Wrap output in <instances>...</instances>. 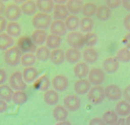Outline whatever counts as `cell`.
Returning a JSON list of instances; mask_svg holds the SVG:
<instances>
[{
  "label": "cell",
  "instance_id": "cell-1",
  "mask_svg": "<svg viewBox=\"0 0 130 125\" xmlns=\"http://www.w3.org/2000/svg\"><path fill=\"white\" fill-rule=\"evenodd\" d=\"M22 52L17 46H12L4 53V61L8 66L14 67L19 65L20 62Z\"/></svg>",
  "mask_w": 130,
  "mask_h": 125
},
{
  "label": "cell",
  "instance_id": "cell-2",
  "mask_svg": "<svg viewBox=\"0 0 130 125\" xmlns=\"http://www.w3.org/2000/svg\"><path fill=\"white\" fill-rule=\"evenodd\" d=\"M52 17L49 14L39 12L35 14L32 19V24L36 29L45 30L50 28L52 24Z\"/></svg>",
  "mask_w": 130,
  "mask_h": 125
},
{
  "label": "cell",
  "instance_id": "cell-3",
  "mask_svg": "<svg viewBox=\"0 0 130 125\" xmlns=\"http://www.w3.org/2000/svg\"><path fill=\"white\" fill-rule=\"evenodd\" d=\"M87 98L91 104L94 105L101 104L105 98L104 88L101 85H94L91 87L88 93Z\"/></svg>",
  "mask_w": 130,
  "mask_h": 125
},
{
  "label": "cell",
  "instance_id": "cell-4",
  "mask_svg": "<svg viewBox=\"0 0 130 125\" xmlns=\"http://www.w3.org/2000/svg\"><path fill=\"white\" fill-rule=\"evenodd\" d=\"M66 41L71 48L81 49L85 46L84 35L79 31H72L67 34Z\"/></svg>",
  "mask_w": 130,
  "mask_h": 125
},
{
  "label": "cell",
  "instance_id": "cell-5",
  "mask_svg": "<svg viewBox=\"0 0 130 125\" xmlns=\"http://www.w3.org/2000/svg\"><path fill=\"white\" fill-rule=\"evenodd\" d=\"M9 85L13 90L24 91L27 88V84L23 79L20 71H16L13 73L9 78Z\"/></svg>",
  "mask_w": 130,
  "mask_h": 125
},
{
  "label": "cell",
  "instance_id": "cell-6",
  "mask_svg": "<svg viewBox=\"0 0 130 125\" xmlns=\"http://www.w3.org/2000/svg\"><path fill=\"white\" fill-rule=\"evenodd\" d=\"M63 107L70 112L78 110L81 106V100L76 94H69L65 97L63 100Z\"/></svg>",
  "mask_w": 130,
  "mask_h": 125
},
{
  "label": "cell",
  "instance_id": "cell-7",
  "mask_svg": "<svg viewBox=\"0 0 130 125\" xmlns=\"http://www.w3.org/2000/svg\"><path fill=\"white\" fill-rule=\"evenodd\" d=\"M17 47L25 53H33L37 49L36 45L27 36H20L17 40Z\"/></svg>",
  "mask_w": 130,
  "mask_h": 125
},
{
  "label": "cell",
  "instance_id": "cell-8",
  "mask_svg": "<svg viewBox=\"0 0 130 125\" xmlns=\"http://www.w3.org/2000/svg\"><path fill=\"white\" fill-rule=\"evenodd\" d=\"M88 79L90 84L94 85H100L105 80V71L99 68H95L90 70Z\"/></svg>",
  "mask_w": 130,
  "mask_h": 125
},
{
  "label": "cell",
  "instance_id": "cell-9",
  "mask_svg": "<svg viewBox=\"0 0 130 125\" xmlns=\"http://www.w3.org/2000/svg\"><path fill=\"white\" fill-rule=\"evenodd\" d=\"M4 14L6 20L13 22L20 19L22 15V11L19 5L15 3H11L6 6Z\"/></svg>",
  "mask_w": 130,
  "mask_h": 125
},
{
  "label": "cell",
  "instance_id": "cell-10",
  "mask_svg": "<svg viewBox=\"0 0 130 125\" xmlns=\"http://www.w3.org/2000/svg\"><path fill=\"white\" fill-rule=\"evenodd\" d=\"M105 97L110 101H118L121 98L123 91L116 84H109L104 88Z\"/></svg>",
  "mask_w": 130,
  "mask_h": 125
},
{
  "label": "cell",
  "instance_id": "cell-11",
  "mask_svg": "<svg viewBox=\"0 0 130 125\" xmlns=\"http://www.w3.org/2000/svg\"><path fill=\"white\" fill-rule=\"evenodd\" d=\"M52 86L57 92H63L68 88L69 79L63 75H57L53 78L52 81Z\"/></svg>",
  "mask_w": 130,
  "mask_h": 125
},
{
  "label": "cell",
  "instance_id": "cell-12",
  "mask_svg": "<svg viewBox=\"0 0 130 125\" xmlns=\"http://www.w3.org/2000/svg\"><path fill=\"white\" fill-rule=\"evenodd\" d=\"M119 63L116 57H109L104 59L102 66L104 71L107 73H114L116 72L119 68Z\"/></svg>",
  "mask_w": 130,
  "mask_h": 125
},
{
  "label": "cell",
  "instance_id": "cell-13",
  "mask_svg": "<svg viewBox=\"0 0 130 125\" xmlns=\"http://www.w3.org/2000/svg\"><path fill=\"white\" fill-rule=\"evenodd\" d=\"M91 88V84L88 79H82L77 80L74 85L75 93L79 95L88 94Z\"/></svg>",
  "mask_w": 130,
  "mask_h": 125
},
{
  "label": "cell",
  "instance_id": "cell-14",
  "mask_svg": "<svg viewBox=\"0 0 130 125\" xmlns=\"http://www.w3.org/2000/svg\"><path fill=\"white\" fill-rule=\"evenodd\" d=\"M50 29L52 34L62 36L67 33V28L64 21L60 20H54L52 22Z\"/></svg>",
  "mask_w": 130,
  "mask_h": 125
},
{
  "label": "cell",
  "instance_id": "cell-15",
  "mask_svg": "<svg viewBox=\"0 0 130 125\" xmlns=\"http://www.w3.org/2000/svg\"><path fill=\"white\" fill-rule=\"evenodd\" d=\"M22 74L23 79L26 84H31L35 82L39 75L38 70L34 66L27 67L24 68Z\"/></svg>",
  "mask_w": 130,
  "mask_h": 125
},
{
  "label": "cell",
  "instance_id": "cell-16",
  "mask_svg": "<svg viewBox=\"0 0 130 125\" xmlns=\"http://www.w3.org/2000/svg\"><path fill=\"white\" fill-rule=\"evenodd\" d=\"M90 68L88 65L85 62H78L76 63L74 68V74L76 77L79 79H85L86 77L88 75L90 72Z\"/></svg>",
  "mask_w": 130,
  "mask_h": 125
},
{
  "label": "cell",
  "instance_id": "cell-17",
  "mask_svg": "<svg viewBox=\"0 0 130 125\" xmlns=\"http://www.w3.org/2000/svg\"><path fill=\"white\" fill-rule=\"evenodd\" d=\"M53 17L55 20H64L67 19L69 15V12L66 7V4L64 5H59L55 4L53 10Z\"/></svg>",
  "mask_w": 130,
  "mask_h": 125
},
{
  "label": "cell",
  "instance_id": "cell-18",
  "mask_svg": "<svg viewBox=\"0 0 130 125\" xmlns=\"http://www.w3.org/2000/svg\"><path fill=\"white\" fill-rule=\"evenodd\" d=\"M59 94L54 89H48L43 94V99L44 103L50 106H53L57 104L59 101Z\"/></svg>",
  "mask_w": 130,
  "mask_h": 125
},
{
  "label": "cell",
  "instance_id": "cell-19",
  "mask_svg": "<svg viewBox=\"0 0 130 125\" xmlns=\"http://www.w3.org/2000/svg\"><path fill=\"white\" fill-rule=\"evenodd\" d=\"M82 56L86 63L93 64L99 59V53L95 48L88 47L84 50Z\"/></svg>",
  "mask_w": 130,
  "mask_h": 125
},
{
  "label": "cell",
  "instance_id": "cell-20",
  "mask_svg": "<svg viewBox=\"0 0 130 125\" xmlns=\"http://www.w3.org/2000/svg\"><path fill=\"white\" fill-rule=\"evenodd\" d=\"M81 54L79 50L74 48H69L65 52V59L69 63H77L81 59Z\"/></svg>",
  "mask_w": 130,
  "mask_h": 125
},
{
  "label": "cell",
  "instance_id": "cell-21",
  "mask_svg": "<svg viewBox=\"0 0 130 125\" xmlns=\"http://www.w3.org/2000/svg\"><path fill=\"white\" fill-rule=\"evenodd\" d=\"M83 2L81 0H69L66 2V5L69 14L76 15L82 11Z\"/></svg>",
  "mask_w": 130,
  "mask_h": 125
},
{
  "label": "cell",
  "instance_id": "cell-22",
  "mask_svg": "<svg viewBox=\"0 0 130 125\" xmlns=\"http://www.w3.org/2000/svg\"><path fill=\"white\" fill-rule=\"evenodd\" d=\"M50 59L55 65H60L65 61V52L61 48H57L51 51Z\"/></svg>",
  "mask_w": 130,
  "mask_h": 125
},
{
  "label": "cell",
  "instance_id": "cell-23",
  "mask_svg": "<svg viewBox=\"0 0 130 125\" xmlns=\"http://www.w3.org/2000/svg\"><path fill=\"white\" fill-rule=\"evenodd\" d=\"M115 112L118 116L125 117L130 114V103L125 100H121L115 106Z\"/></svg>",
  "mask_w": 130,
  "mask_h": 125
},
{
  "label": "cell",
  "instance_id": "cell-24",
  "mask_svg": "<svg viewBox=\"0 0 130 125\" xmlns=\"http://www.w3.org/2000/svg\"><path fill=\"white\" fill-rule=\"evenodd\" d=\"M47 36H48V34H47L45 30L36 29L32 33L30 38H31L33 43L36 46L41 45L46 42Z\"/></svg>",
  "mask_w": 130,
  "mask_h": 125
},
{
  "label": "cell",
  "instance_id": "cell-25",
  "mask_svg": "<svg viewBox=\"0 0 130 125\" xmlns=\"http://www.w3.org/2000/svg\"><path fill=\"white\" fill-rule=\"evenodd\" d=\"M36 3L40 12L44 14H48L53 11L54 8V1L52 0H38Z\"/></svg>",
  "mask_w": 130,
  "mask_h": 125
},
{
  "label": "cell",
  "instance_id": "cell-26",
  "mask_svg": "<svg viewBox=\"0 0 130 125\" xmlns=\"http://www.w3.org/2000/svg\"><path fill=\"white\" fill-rule=\"evenodd\" d=\"M20 7L22 13L27 16H32V15H35L37 9H38L36 2L31 0L24 1Z\"/></svg>",
  "mask_w": 130,
  "mask_h": 125
},
{
  "label": "cell",
  "instance_id": "cell-27",
  "mask_svg": "<svg viewBox=\"0 0 130 125\" xmlns=\"http://www.w3.org/2000/svg\"><path fill=\"white\" fill-rule=\"evenodd\" d=\"M112 15V11L105 5H100L97 7L96 16L98 20L101 22H105L109 20Z\"/></svg>",
  "mask_w": 130,
  "mask_h": 125
},
{
  "label": "cell",
  "instance_id": "cell-28",
  "mask_svg": "<svg viewBox=\"0 0 130 125\" xmlns=\"http://www.w3.org/2000/svg\"><path fill=\"white\" fill-rule=\"evenodd\" d=\"M69 111L62 105H57L53 110V116L58 122L66 121L68 117Z\"/></svg>",
  "mask_w": 130,
  "mask_h": 125
},
{
  "label": "cell",
  "instance_id": "cell-29",
  "mask_svg": "<svg viewBox=\"0 0 130 125\" xmlns=\"http://www.w3.org/2000/svg\"><path fill=\"white\" fill-rule=\"evenodd\" d=\"M62 39L59 36L55 35L53 34H50L47 36L46 40V46L49 49H57L59 48L62 44Z\"/></svg>",
  "mask_w": 130,
  "mask_h": 125
},
{
  "label": "cell",
  "instance_id": "cell-30",
  "mask_svg": "<svg viewBox=\"0 0 130 125\" xmlns=\"http://www.w3.org/2000/svg\"><path fill=\"white\" fill-rule=\"evenodd\" d=\"M6 33L12 38H17L20 36L22 32L20 24L16 21L10 22L8 23L6 28Z\"/></svg>",
  "mask_w": 130,
  "mask_h": 125
},
{
  "label": "cell",
  "instance_id": "cell-31",
  "mask_svg": "<svg viewBox=\"0 0 130 125\" xmlns=\"http://www.w3.org/2000/svg\"><path fill=\"white\" fill-rule=\"evenodd\" d=\"M50 83L48 77L46 75H43L34 82V87L41 91H46L50 86Z\"/></svg>",
  "mask_w": 130,
  "mask_h": 125
},
{
  "label": "cell",
  "instance_id": "cell-32",
  "mask_svg": "<svg viewBox=\"0 0 130 125\" xmlns=\"http://www.w3.org/2000/svg\"><path fill=\"white\" fill-rule=\"evenodd\" d=\"M14 91L11 87L7 84L0 85V99L10 102L12 100Z\"/></svg>",
  "mask_w": 130,
  "mask_h": 125
},
{
  "label": "cell",
  "instance_id": "cell-33",
  "mask_svg": "<svg viewBox=\"0 0 130 125\" xmlns=\"http://www.w3.org/2000/svg\"><path fill=\"white\" fill-rule=\"evenodd\" d=\"M13 38L5 33H0V51H6L13 46Z\"/></svg>",
  "mask_w": 130,
  "mask_h": 125
},
{
  "label": "cell",
  "instance_id": "cell-34",
  "mask_svg": "<svg viewBox=\"0 0 130 125\" xmlns=\"http://www.w3.org/2000/svg\"><path fill=\"white\" fill-rule=\"evenodd\" d=\"M65 24L67 30L75 31L80 25V19L76 15H69L65 20Z\"/></svg>",
  "mask_w": 130,
  "mask_h": 125
},
{
  "label": "cell",
  "instance_id": "cell-35",
  "mask_svg": "<svg viewBox=\"0 0 130 125\" xmlns=\"http://www.w3.org/2000/svg\"><path fill=\"white\" fill-rule=\"evenodd\" d=\"M35 53L36 59L42 62H45L50 59L51 51L46 46L41 45L37 48Z\"/></svg>",
  "mask_w": 130,
  "mask_h": 125
},
{
  "label": "cell",
  "instance_id": "cell-36",
  "mask_svg": "<svg viewBox=\"0 0 130 125\" xmlns=\"http://www.w3.org/2000/svg\"><path fill=\"white\" fill-rule=\"evenodd\" d=\"M96 10L97 6L96 4L93 2H88L83 5L81 12L85 17L91 18L93 16L96 15Z\"/></svg>",
  "mask_w": 130,
  "mask_h": 125
},
{
  "label": "cell",
  "instance_id": "cell-37",
  "mask_svg": "<svg viewBox=\"0 0 130 125\" xmlns=\"http://www.w3.org/2000/svg\"><path fill=\"white\" fill-rule=\"evenodd\" d=\"M80 29L84 33H90L91 32L94 27V21L92 18L84 17L80 20Z\"/></svg>",
  "mask_w": 130,
  "mask_h": 125
},
{
  "label": "cell",
  "instance_id": "cell-38",
  "mask_svg": "<svg viewBox=\"0 0 130 125\" xmlns=\"http://www.w3.org/2000/svg\"><path fill=\"white\" fill-rule=\"evenodd\" d=\"M102 119L106 125H112L119 119L118 114L113 110H107L102 115Z\"/></svg>",
  "mask_w": 130,
  "mask_h": 125
},
{
  "label": "cell",
  "instance_id": "cell-39",
  "mask_svg": "<svg viewBox=\"0 0 130 125\" xmlns=\"http://www.w3.org/2000/svg\"><path fill=\"white\" fill-rule=\"evenodd\" d=\"M28 96L24 91H17L14 92L12 101L15 104L21 105L27 102Z\"/></svg>",
  "mask_w": 130,
  "mask_h": 125
},
{
  "label": "cell",
  "instance_id": "cell-40",
  "mask_svg": "<svg viewBox=\"0 0 130 125\" xmlns=\"http://www.w3.org/2000/svg\"><path fill=\"white\" fill-rule=\"evenodd\" d=\"M116 58L119 62L126 63L130 61V51L126 47H123L117 52Z\"/></svg>",
  "mask_w": 130,
  "mask_h": 125
},
{
  "label": "cell",
  "instance_id": "cell-41",
  "mask_svg": "<svg viewBox=\"0 0 130 125\" xmlns=\"http://www.w3.org/2000/svg\"><path fill=\"white\" fill-rule=\"evenodd\" d=\"M36 57L33 53H25L22 56L20 62L22 66L27 67L33 66V65L36 63Z\"/></svg>",
  "mask_w": 130,
  "mask_h": 125
},
{
  "label": "cell",
  "instance_id": "cell-42",
  "mask_svg": "<svg viewBox=\"0 0 130 125\" xmlns=\"http://www.w3.org/2000/svg\"><path fill=\"white\" fill-rule=\"evenodd\" d=\"M85 44L88 47H93L98 42V36L94 32H90L84 35Z\"/></svg>",
  "mask_w": 130,
  "mask_h": 125
},
{
  "label": "cell",
  "instance_id": "cell-43",
  "mask_svg": "<svg viewBox=\"0 0 130 125\" xmlns=\"http://www.w3.org/2000/svg\"><path fill=\"white\" fill-rule=\"evenodd\" d=\"M121 5V1L120 0H107L106 1V6L111 10L119 7Z\"/></svg>",
  "mask_w": 130,
  "mask_h": 125
},
{
  "label": "cell",
  "instance_id": "cell-44",
  "mask_svg": "<svg viewBox=\"0 0 130 125\" xmlns=\"http://www.w3.org/2000/svg\"><path fill=\"white\" fill-rule=\"evenodd\" d=\"M7 20L3 15H0V33H3L6 30V26H7Z\"/></svg>",
  "mask_w": 130,
  "mask_h": 125
},
{
  "label": "cell",
  "instance_id": "cell-45",
  "mask_svg": "<svg viewBox=\"0 0 130 125\" xmlns=\"http://www.w3.org/2000/svg\"><path fill=\"white\" fill-rule=\"evenodd\" d=\"M89 125H106L103 121L102 118L100 117H94L90 120Z\"/></svg>",
  "mask_w": 130,
  "mask_h": 125
},
{
  "label": "cell",
  "instance_id": "cell-46",
  "mask_svg": "<svg viewBox=\"0 0 130 125\" xmlns=\"http://www.w3.org/2000/svg\"><path fill=\"white\" fill-rule=\"evenodd\" d=\"M123 96L124 100L130 103V85H127L123 92Z\"/></svg>",
  "mask_w": 130,
  "mask_h": 125
},
{
  "label": "cell",
  "instance_id": "cell-47",
  "mask_svg": "<svg viewBox=\"0 0 130 125\" xmlns=\"http://www.w3.org/2000/svg\"><path fill=\"white\" fill-rule=\"evenodd\" d=\"M123 26L126 30L130 32V14H127L123 19Z\"/></svg>",
  "mask_w": 130,
  "mask_h": 125
},
{
  "label": "cell",
  "instance_id": "cell-48",
  "mask_svg": "<svg viewBox=\"0 0 130 125\" xmlns=\"http://www.w3.org/2000/svg\"><path fill=\"white\" fill-rule=\"evenodd\" d=\"M7 79V73L3 69L0 68V85L4 84Z\"/></svg>",
  "mask_w": 130,
  "mask_h": 125
},
{
  "label": "cell",
  "instance_id": "cell-49",
  "mask_svg": "<svg viewBox=\"0 0 130 125\" xmlns=\"http://www.w3.org/2000/svg\"><path fill=\"white\" fill-rule=\"evenodd\" d=\"M123 43H124V45L126 47L128 48H130V32H128V33L125 34V36L123 38Z\"/></svg>",
  "mask_w": 130,
  "mask_h": 125
},
{
  "label": "cell",
  "instance_id": "cell-50",
  "mask_svg": "<svg viewBox=\"0 0 130 125\" xmlns=\"http://www.w3.org/2000/svg\"><path fill=\"white\" fill-rule=\"evenodd\" d=\"M8 108V103L5 101L0 99V114H3L6 111Z\"/></svg>",
  "mask_w": 130,
  "mask_h": 125
},
{
  "label": "cell",
  "instance_id": "cell-51",
  "mask_svg": "<svg viewBox=\"0 0 130 125\" xmlns=\"http://www.w3.org/2000/svg\"><path fill=\"white\" fill-rule=\"evenodd\" d=\"M121 5L126 11H130V0H123L121 1Z\"/></svg>",
  "mask_w": 130,
  "mask_h": 125
},
{
  "label": "cell",
  "instance_id": "cell-52",
  "mask_svg": "<svg viewBox=\"0 0 130 125\" xmlns=\"http://www.w3.org/2000/svg\"><path fill=\"white\" fill-rule=\"evenodd\" d=\"M6 6L3 1H0V15H2L3 14L5 13Z\"/></svg>",
  "mask_w": 130,
  "mask_h": 125
},
{
  "label": "cell",
  "instance_id": "cell-53",
  "mask_svg": "<svg viewBox=\"0 0 130 125\" xmlns=\"http://www.w3.org/2000/svg\"><path fill=\"white\" fill-rule=\"evenodd\" d=\"M112 125H126L125 124V119L124 118H119L116 123Z\"/></svg>",
  "mask_w": 130,
  "mask_h": 125
},
{
  "label": "cell",
  "instance_id": "cell-54",
  "mask_svg": "<svg viewBox=\"0 0 130 125\" xmlns=\"http://www.w3.org/2000/svg\"><path fill=\"white\" fill-rule=\"evenodd\" d=\"M55 125H72L71 124V122L69 121H61V122H58Z\"/></svg>",
  "mask_w": 130,
  "mask_h": 125
},
{
  "label": "cell",
  "instance_id": "cell-55",
  "mask_svg": "<svg viewBox=\"0 0 130 125\" xmlns=\"http://www.w3.org/2000/svg\"><path fill=\"white\" fill-rule=\"evenodd\" d=\"M67 1H65V0H55L54 1V3H55L56 4H59V5H64L66 3Z\"/></svg>",
  "mask_w": 130,
  "mask_h": 125
},
{
  "label": "cell",
  "instance_id": "cell-56",
  "mask_svg": "<svg viewBox=\"0 0 130 125\" xmlns=\"http://www.w3.org/2000/svg\"><path fill=\"white\" fill-rule=\"evenodd\" d=\"M125 124L126 125H130V114L127 116V117L125 119Z\"/></svg>",
  "mask_w": 130,
  "mask_h": 125
}]
</instances>
